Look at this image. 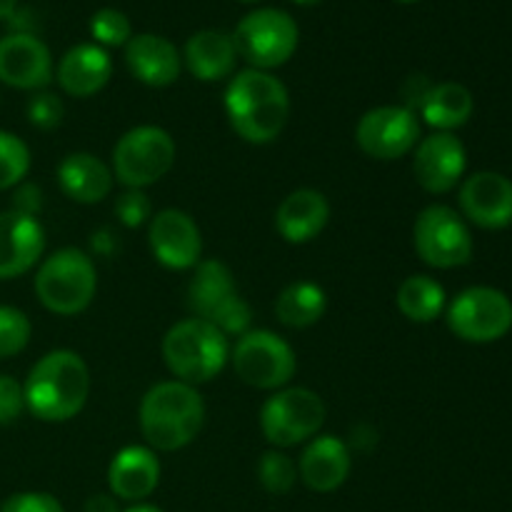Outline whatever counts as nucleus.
I'll use <instances>...</instances> for the list:
<instances>
[{"instance_id": "nucleus-1", "label": "nucleus", "mask_w": 512, "mask_h": 512, "mask_svg": "<svg viewBox=\"0 0 512 512\" xmlns=\"http://www.w3.org/2000/svg\"><path fill=\"white\" fill-rule=\"evenodd\" d=\"M225 115L245 143L268 145L280 138L290 118V95L280 78L245 68L225 88Z\"/></svg>"}, {"instance_id": "nucleus-2", "label": "nucleus", "mask_w": 512, "mask_h": 512, "mask_svg": "<svg viewBox=\"0 0 512 512\" xmlns=\"http://www.w3.org/2000/svg\"><path fill=\"white\" fill-rule=\"evenodd\" d=\"M25 408L43 423H68L85 408L90 370L73 350H50L30 368L23 385Z\"/></svg>"}, {"instance_id": "nucleus-3", "label": "nucleus", "mask_w": 512, "mask_h": 512, "mask_svg": "<svg viewBox=\"0 0 512 512\" xmlns=\"http://www.w3.org/2000/svg\"><path fill=\"white\" fill-rule=\"evenodd\" d=\"M140 433L150 450L175 453L193 443L205 423V403L198 388L180 380L153 385L140 400Z\"/></svg>"}, {"instance_id": "nucleus-4", "label": "nucleus", "mask_w": 512, "mask_h": 512, "mask_svg": "<svg viewBox=\"0 0 512 512\" xmlns=\"http://www.w3.org/2000/svg\"><path fill=\"white\" fill-rule=\"evenodd\" d=\"M163 360L175 380L203 385L218 378L230 360L228 335L208 320L188 318L175 323L163 338Z\"/></svg>"}, {"instance_id": "nucleus-5", "label": "nucleus", "mask_w": 512, "mask_h": 512, "mask_svg": "<svg viewBox=\"0 0 512 512\" xmlns=\"http://www.w3.org/2000/svg\"><path fill=\"white\" fill-rule=\"evenodd\" d=\"M98 293V270L93 258L78 248L55 250L35 273V295L55 315H78L90 308Z\"/></svg>"}, {"instance_id": "nucleus-6", "label": "nucleus", "mask_w": 512, "mask_h": 512, "mask_svg": "<svg viewBox=\"0 0 512 512\" xmlns=\"http://www.w3.org/2000/svg\"><path fill=\"white\" fill-rule=\"evenodd\" d=\"M188 305L195 318L208 320L228 338H240L253 323L250 305L240 298L233 270L223 260H200L188 285Z\"/></svg>"}, {"instance_id": "nucleus-7", "label": "nucleus", "mask_w": 512, "mask_h": 512, "mask_svg": "<svg viewBox=\"0 0 512 512\" xmlns=\"http://www.w3.org/2000/svg\"><path fill=\"white\" fill-rule=\"evenodd\" d=\"M230 38L238 58L250 68L270 73L293 58L300 43V28L285 10L258 8L240 20Z\"/></svg>"}, {"instance_id": "nucleus-8", "label": "nucleus", "mask_w": 512, "mask_h": 512, "mask_svg": "<svg viewBox=\"0 0 512 512\" xmlns=\"http://www.w3.org/2000/svg\"><path fill=\"white\" fill-rule=\"evenodd\" d=\"M175 140L160 125H138L120 135L113 148V175L125 188L143 190L175 165Z\"/></svg>"}, {"instance_id": "nucleus-9", "label": "nucleus", "mask_w": 512, "mask_h": 512, "mask_svg": "<svg viewBox=\"0 0 512 512\" xmlns=\"http://www.w3.org/2000/svg\"><path fill=\"white\" fill-rule=\"evenodd\" d=\"M230 363L245 385L258 390H283L298 370V358L290 343L270 330L243 333L230 348Z\"/></svg>"}, {"instance_id": "nucleus-10", "label": "nucleus", "mask_w": 512, "mask_h": 512, "mask_svg": "<svg viewBox=\"0 0 512 512\" xmlns=\"http://www.w3.org/2000/svg\"><path fill=\"white\" fill-rule=\"evenodd\" d=\"M325 423V403L308 388L275 390L260 408V430L273 448L313 440Z\"/></svg>"}, {"instance_id": "nucleus-11", "label": "nucleus", "mask_w": 512, "mask_h": 512, "mask_svg": "<svg viewBox=\"0 0 512 512\" xmlns=\"http://www.w3.org/2000/svg\"><path fill=\"white\" fill-rule=\"evenodd\" d=\"M413 245L420 260L438 270L460 268L473 258V238L468 225L448 205H428L415 218Z\"/></svg>"}, {"instance_id": "nucleus-12", "label": "nucleus", "mask_w": 512, "mask_h": 512, "mask_svg": "<svg viewBox=\"0 0 512 512\" xmlns=\"http://www.w3.org/2000/svg\"><path fill=\"white\" fill-rule=\"evenodd\" d=\"M355 143L373 160H400L420 143L418 113L408 105H378L355 125Z\"/></svg>"}, {"instance_id": "nucleus-13", "label": "nucleus", "mask_w": 512, "mask_h": 512, "mask_svg": "<svg viewBox=\"0 0 512 512\" xmlns=\"http://www.w3.org/2000/svg\"><path fill=\"white\" fill-rule=\"evenodd\" d=\"M448 328L468 343H495L512 328V303L495 288H468L450 303Z\"/></svg>"}, {"instance_id": "nucleus-14", "label": "nucleus", "mask_w": 512, "mask_h": 512, "mask_svg": "<svg viewBox=\"0 0 512 512\" xmlns=\"http://www.w3.org/2000/svg\"><path fill=\"white\" fill-rule=\"evenodd\" d=\"M153 258L168 270H193L203 260V235L185 210L165 208L148 223Z\"/></svg>"}, {"instance_id": "nucleus-15", "label": "nucleus", "mask_w": 512, "mask_h": 512, "mask_svg": "<svg viewBox=\"0 0 512 512\" xmlns=\"http://www.w3.org/2000/svg\"><path fill=\"white\" fill-rule=\"evenodd\" d=\"M468 165L465 145L453 133H433L415 145L413 173L420 188L433 195L450 193Z\"/></svg>"}, {"instance_id": "nucleus-16", "label": "nucleus", "mask_w": 512, "mask_h": 512, "mask_svg": "<svg viewBox=\"0 0 512 512\" xmlns=\"http://www.w3.org/2000/svg\"><path fill=\"white\" fill-rule=\"evenodd\" d=\"M53 80L48 45L33 33H10L0 38V83L18 90H43Z\"/></svg>"}, {"instance_id": "nucleus-17", "label": "nucleus", "mask_w": 512, "mask_h": 512, "mask_svg": "<svg viewBox=\"0 0 512 512\" xmlns=\"http://www.w3.org/2000/svg\"><path fill=\"white\" fill-rule=\"evenodd\" d=\"M45 250V230L33 215L0 213V280H13L35 268Z\"/></svg>"}, {"instance_id": "nucleus-18", "label": "nucleus", "mask_w": 512, "mask_h": 512, "mask_svg": "<svg viewBox=\"0 0 512 512\" xmlns=\"http://www.w3.org/2000/svg\"><path fill=\"white\" fill-rule=\"evenodd\" d=\"M460 208L465 218L480 228H508L512 223V180L490 170L470 175L460 188Z\"/></svg>"}, {"instance_id": "nucleus-19", "label": "nucleus", "mask_w": 512, "mask_h": 512, "mask_svg": "<svg viewBox=\"0 0 512 512\" xmlns=\"http://www.w3.org/2000/svg\"><path fill=\"white\" fill-rule=\"evenodd\" d=\"M160 483V460L148 445H128L118 450L108 465L110 495L125 503H143Z\"/></svg>"}, {"instance_id": "nucleus-20", "label": "nucleus", "mask_w": 512, "mask_h": 512, "mask_svg": "<svg viewBox=\"0 0 512 512\" xmlns=\"http://www.w3.org/2000/svg\"><path fill=\"white\" fill-rule=\"evenodd\" d=\"M125 63L135 80L148 88H168L180 78L183 55L163 35L140 33L125 45Z\"/></svg>"}, {"instance_id": "nucleus-21", "label": "nucleus", "mask_w": 512, "mask_h": 512, "mask_svg": "<svg viewBox=\"0 0 512 512\" xmlns=\"http://www.w3.org/2000/svg\"><path fill=\"white\" fill-rule=\"evenodd\" d=\"M330 220V203L320 190L300 188L285 195L275 210V230L290 245L318 238Z\"/></svg>"}, {"instance_id": "nucleus-22", "label": "nucleus", "mask_w": 512, "mask_h": 512, "mask_svg": "<svg viewBox=\"0 0 512 512\" xmlns=\"http://www.w3.org/2000/svg\"><path fill=\"white\" fill-rule=\"evenodd\" d=\"M350 448L335 435H318L298 460V478L313 493H335L350 475Z\"/></svg>"}, {"instance_id": "nucleus-23", "label": "nucleus", "mask_w": 512, "mask_h": 512, "mask_svg": "<svg viewBox=\"0 0 512 512\" xmlns=\"http://www.w3.org/2000/svg\"><path fill=\"white\" fill-rule=\"evenodd\" d=\"M110 75H113V60L108 50L95 43L73 45L55 68L58 85L73 98H90L100 93L108 85Z\"/></svg>"}, {"instance_id": "nucleus-24", "label": "nucleus", "mask_w": 512, "mask_h": 512, "mask_svg": "<svg viewBox=\"0 0 512 512\" xmlns=\"http://www.w3.org/2000/svg\"><path fill=\"white\" fill-rule=\"evenodd\" d=\"M183 63L190 75L203 83H218L235 73L238 50H235L233 38L223 30H198L185 43Z\"/></svg>"}, {"instance_id": "nucleus-25", "label": "nucleus", "mask_w": 512, "mask_h": 512, "mask_svg": "<svg viewBox=\"0 0 512 512\" xmlns=\"http://www.w3.org/2000/svg\"><path fill=\"white\" fill-rule=\"evenodd\" d=\"M113 168L93 153H70L58 165V185L63 195L83 205L105 200L113 190Z\"/></svg>"}, {"instance_id": "nucleus-26", "label": "nucleus", "mask_w": 512, "mask_h": 512, "mask_svg": "<svg viewBox=\"0 0 512 512\" xmlns=\"http://www.w3.org/2000/svg\"><path fill=\"white\" fill-rule=\"evenodd\" d=\"M473 95L460 83L428 85L423 98L418 100V113L435 133H450L460 128L473 115Z\"/></svg>"}, {"instance_id": "nucleus-27", "label": "nucleus", "mask_w": 512, "mask_h": 512, "mask_svg": "<svg viewBox=\"0 0 512 512\" xmlns=\"http://www.w3.org/2000/svg\"><path fill=\"white\" fill-rule=\"evenodd\" d=\"M328 310V295L318 283L295 280L275 300V318L288 328H310Z\"/></svg>"}, {"instance_id": "nucleus-28", "label": "nucleus", "mask_w": 512, "mask_h": 512, "mask_svg": "<svg viewBox=\"0 0 512 512\" xmlns=\"http://www.w3.org/2000/svg\"><path fill=\"white\" fill-rule=\"evenodd\" d=\"M395 303L413 323H433L445 310V288L430 275H410L398 285Z\"/></svg>"}, {"instance_id": "nucleus-29", "label": "nucleus", "mask_w": 512, "mask_h": 512, "mask_svg": "<svg viewBox=\"0 0 512 512\" xmlns=\"http://www.w3.org/2000/svg\"><path fill=\"white\" fill-rule=\"evenodd\" d=\"M258 480L270 495H288L298 480V465L283 450H268L258 460Z\"/></svg>"}, {"instance_id": "nucleus-30", "label": "nucleus", "mask_w": 512, "mask_h": 512, "mask_svg": "<svg viewBox=\"0 0 512 512\" xmlns=\"http://www.w3.org/2000/svg\"><path fill=\"white\" fill-rule=\"evenodd\" d=\"M30 170V148L15 133L0 130V190L23 183Z\"/></svg>"}, {"instance_id": "nucleus-31", "label": "nucleus", "mask_w": 512, "mask_h": 512, "mask_svg": "<svg viewBox=\"0 0 512 512\" xmlns=\"http://www.w3.org/2000/svg\"><path fill=\"white\" fill-rule=\"evenodd\" d=\"M30 335L33 325L28 315L13 305H0V360L23 353L30 343Z\"/></svg>"}, {"instance_id": "nucleus-32", "label": "nucleus", "mask_w": 512, "mask_h": 512, "mask_svg": "<svg viewBox=\"0 0 512 512\" xmlns=\"http://www.w3.org/2000/svg\"><path fill=\"white\" fill-rule=\"evenodd\" d=\"M90 35L100 48H125L133 38V25L128 15L118 8H100L90 18Z\"/></svg>"}, {"instance_id": "nucleus-33", "label": "nucleus", "mask_w": 512, "mask_h": 512, "mask_svg": "<svg viewBox=\"0 0 512 512\" xmlns=\"http://www.w3.org/2000/svg\"><path fill=\"white\" fill-rule=\"evenodd\" d=\"M28 120L33 128L38 130H55L65 118V105L63 100L55 93H48V90H40L33 98L28 100Z\"/></svg>"}, {"instance_id": "nucleus-34", "label": "nucleus", "mask_w": 512, "mask_h": 512, "mask_svg": "<svg viewBox=\"0 0 512 512\" xmlns=\"http://www.w3.org/2000/svg\"><path fill=\"white\" fill-rule=\"evenodd\" d=\"M115 215H118L125 228H140V225L150 223V218H153V205H150L145 190L128 188L115 200Z\"/></svg>"}, {"instance_id": "nucleus-35", "label": "nucleus", "mask_w": 512, "mask_h": 512, "mask_svg": "<svg viewBox=\"0 0 512 512\" xmlns=\"http://www.w3.org/2000/svg\"><path fill=\"white\" fill-rule=\"evenodd\" d=\"M25 393L23 385L10 375H0V425H10L23 415Z\"/></svg>"}, {"instance_id": "nucleus-36", "label": "nucleus", "mask_w": 512, "mask_h": 512, "mask_svg": "<svg viewBox=\"0 0 512 512\" xmlns=\"http://www.w3.org/2000/svg\"><path fill=\"white\" fill-rule=\"evenodd\" d=\"M0 512H65L58 498L50 493H15L3 503Z\"/></svg>"}, {"instance_id": "nucleus-37", "label": "nucleus", "mask_w": 512, "mask_h": 512, "mask_svg": "<svg viewBox=\"0 0 512 512\" xmlns=\"http://www.w3.org/2000/svg\"><path fill=\"white\" fill-rule=\"evenodd\" d=\"M83 512H120L118 510V498H113V495H108V493L90 495Z\"/></svg>"}, {"instance_id": "nucleus-38", "label": "nucleus", "mask_w": 512, "mask_h": 512, "mask_svg": "<svg viewBox=\"0 0 512 512\" xmlns=\"http://www.w3.org/2000/svg\"><path fill=\"white\" fill-rule=\"evenodd\" d=\"M15 8H18V0H0V20L10 18L15 13Z\"/></svg>"}, {"instance_id": "nucleus-39", "label": "nucleus", "mask_w": 512, "mask_h": 512, "mask_svg": "<svg viewBox=\"0 0 512 512\" xmlns=\"http://www.w3.org/2000/svg\"><path fill=\"white\" fill-rule=\"evenodd\" d=\"M123 512H163V510L155 508V505H148V503H135V505H130V508L123 510Z\"/></svg>"}, {"instance_id": "nucleus-40", "label": "nucleus", "mask_w": 512, "mask_h": 512, "mask_svg": "<svg viewBox=\"0 0 512 512\" xmlns=\"http://www.w3.org/2000/svg\"><path fill=\"white\" fill-rule=\"evenodd\" d=\"M293 3H298V5H315V3H320V0H293Z\"/></svg>"}, {"instance_id": "nucleus-41", "label": "nucleus", "mask_w": 512, "mask_h": 512, "mask_svg": "<svg viewBox=\"0 0 512 512\" xmlns=\"http://www.w3.org/2000/svg\"><path fill=\"white\" fill-rule=\"evenodd\" d=\"M395 3H405V5H408V3H418V0H395Z\"/></svg>"}, {"instance_id": "nucleus-42", "label": "nucleus", "mask_w": 512, "mask_h": 512, "mask_svg": "<svg viewBox=\"0 0 512 512\" xmlns=\"http://www.w3.org/2000/svg\"><path fill=\"white\" fill-rule=\"evenodd\" d=\"M240 3H255V0H240Z\"/></svg>"}]
</instances>
